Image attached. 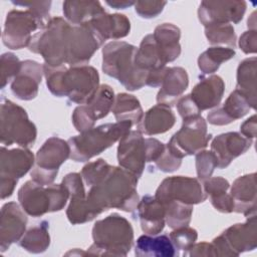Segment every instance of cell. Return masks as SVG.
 <instances>
[{
  "label": "cell",
  "mask_w": 257,
  "mask_h": 257,
  "mask_svg": "<svg viewBox=\"0 0 257 257\" xmlns=\"http://www.w3.org/2000/svg\"><path fill=\"white\" fill-rule=\"evenodd\" d=\"M138 180L121 167L112 166L100 182L90 187L86 198L100 214L111 208L133 212L140 202Z\"/></svg>",
  "instance_id": "obj_1"
},
{
  "label": "cell",
  "mask_w": 257,
  "mask_h": 257,
  "mask_svg": "<svg viewBox=\"0 0 257 257\" xmlns=\"http://www.w3.org/2000/svg\"><path fill=\"white\" fill-rule=\"evenodd\" d=\"M43 75L52 94L66 96L80 105L87 103L99 87L98 71L88 64L68 67L43 64Z\"/></svg>",
  "instance_id": "obj_2"
},
{
  "label": "cell",
  "mask_w": 257,
  "mask_h": 257,
  "mask_svg": "<svg viewBox=\"0 0 257 257\" xmlns=\"http://www.w3.org/2000/svg\"><path fill=\"white\" fill-rule=\"evenodd\" d=\"M137 47L124 41H111L102 48V71L116 78L127 90L134 91L146 85L148 71L135 64Z\"/></svg>",
  "instance_id": "obj_3"
},
{
  "label": "cell",
  "mask_w": 257,
  "mask_h": 257,
  "mask_svg": "<svg viewBox=\"0 0 257 257\" xmlns=\"http://www.w3.org/2000/svg\"><path fill=\"white\" fill-rule=\"evenodd\" d=\"M92 239L87 254L126 256L134 243V229L124 217L112 213L94 223Z\"/></svg>",
  "instance_id": "obj_4"
},
{
  "label": "cell",
  "mask_w": 257,
  "mask_h": 257,
  "mask_svg": "<svg viewBox=\"0 0 257 257\" xmlns=\"http://www.w3.org/2000/svg\"><path fill=\"white\" fill-rule=\"evenodd\" d=\"M133 125L128 120L104 123L69 138L70 159L74 162L89 161L119 141Z\"/></svg>",
  "instance_id": "obj_5"
},
{
  "label": "cell",
  "mask_w": 257,
  "mask_h": 257,
  "mask_svg": "<svg viewBox=\"0 0 257 257\" xmlns=\"http://www.w3.org/2000/svg\"><path fill=\"white\" fill-rule=\"evenodd\" d=\"M70 30L71 25L63 18H50L45 28L32 36L28 48L40 54L44 64L51 67L63 66L67 62Z\"/></svg>",
  "instance_id": "obj_6"
},
{
  "label": "cell",
  "mask_w": 257,
  "mask_h": 257,
  "mask_svg": "<svg viewBox=\"0 0 257 257\" xmlns=\"http://www.w3.org/2000/svg\"><path fill=\"white\" fill-rule=\"evenodd\" d=\"M0 132L1 144L8 147L16 144L27 149L33 146L37 137L36 126L26 110L4 97L1 100Z\"/></svg>",
  "instance_id": "obj_7"
},
{
  "label": "cell",
  "mask_w": 257,
  "mask_h": 257,
  "mask_svg": "<svg viewBox=\"0 0 257 257\" xmlns=\"http://www.w3.org/2000/svg\"><path fill=\"white\" fill-rule=\"evenodd\" d=\"M68 158H70L68 142L57 137L49 138L36 153L35 166L30 172L31 179L42 186L52 184L60 166Z\"/></svg>",
  "instance_id": "obj_8"
},
{
  "label": "cell",
  "mask_w": 257,
  "mask_h": 257,
  "mask_svg": "<svg viewBox=\"0 0 257 257\" xmlns=\"http://www.w3.org/2000/svg\"><path fill=\"white\" fill-rule=\"evenodd\" d=\"M215 256H239L253 251L257 246L256 215L247 217L245 223L234 224L212 241Z\"/></svg>",
  "instance_id": "obj_9"
},
{
  "label": "cell",
  "mask_w": 257,
  "mask_h": 257,
  "mask_svg": "<svg viewBox=\"0 0 257 257\" xmlns=\"http://www.w3.org/2000/svg\"><path fill=\"white\" fill-rule=\"evenodd\" d=\"M212 140V135L208 134L207 122L201 115L183 119L181 128L173 135L166 145L168 149L178 158L196 155L204 150Z\"/></svg>",
  "instance_id": "obj_10"
},
{
  "label": "cell",
  "mask_w": 257,
  "mask_h": 257,
  "mask_svg": "<svg viewBox=\"0 0 257 257\" xmlns=\"http://www.w3.org/2000/svg\"><path fill=\"white\" fill-rule=\"evenodd\" d=\"M46 24L41 22L30 10H11L7 13L2 41L10 49H21L29 46L32 32L44 29Z\"/></svg>",
  "instance_id": "obj_11"
},
{
  "label": "cell",
  "mask_w": 257,
  "mask_h": 257,
  "mask_svg": "<svg viewBox=\"0 0 257 257\" xmlns=\"http://www.w3.org/2000/svg\"><path fill=\"white\" fill-rule=\"evenodd\" d=\"M155 197L162 204L177 201L193 206L208 198L201 181L198 178L186 176H173L164 179L158 187Z\"/></svg>",
  "instance_id": "obj_12"
},
{
  "label": "cell",
  "mask_w": 257,
  "mask_h": 257,
  "mask_svg": "<svg viewBox=\"0 0 257 257\" xmlns=\"http://www.w3.org/2000/svg\"><path fill=\"white\" fill-rule=\"evenodd\" d=\"M103 44L86 25H71L67 62L68 66L86 65L95 51Z\"/></svg>",
  "instance_id": "obj_13"
},
{
  "label": "cell",
  "mask_w": 257,
  "mask_h": 257,
  "mask_svg": "<svg viewBox=\"0 0 257 257\" xmlns=\"http://www.w3.org/2000/svg\"><path fill=\"white\" fill-rule=\"evenodd\" d=\"M245 1H202L198 18L206 27L214 24L239 23L246 11Z\"/></svg>",
  "instance_id": "obj_14"
},
{
  "label": "cell",
  "mask_w": 257,
  "mask_h": 257,
  "mask_svg": "<svg viewBox=\"0 0 257 257\" xmlns=\"http://www.w3.org/2000/svg\"><path fill=\"white\" fill-rule=\"evenodd\" d=\"M117 162L119 167L128 171L138 179L146 166L145 138L140 131H130L118 141Z\"/></svg>",
  "instance_id": "obj_15"
},
{
  "label": "cell",
  "mask_w": 257,
  "mask_h": 257,
  "mask_svg": "<svg viewBox=\"0 0 257 257\" xmlns=\"http://www.w3.org/2000/svg\"><path fill=\"white\" fill-rule=\"evenodd\" d=\"M27 216L24 210L15 202H8L1 209L0 248L5 252L11 244L20 241L25 233Z\"/></svg>",
  "instance_id": "obj_16"
},
{
  "label": "cell",
  "mask_w": 257,
  "mask_h": 257,
  "mask_svg": "<svg viewBox=\"0 0 257 257\" xmlns=\"http://www.w3.org/2000/svg\"><path fill=\"white\" fill-rule=\"evenodd\" d=\"M252 144V140L237 132L221 134L214 138L211 143V151L217 158L218 168L228 167L234 159L246 153Z\"/></svg>",
  "instance_id": "obj_17"
},
{
  "label": "cell",
  "mask_w": 257,
  "mask_h": 257,
  "mask_svg": "<svg viewBox=\"0 0 257 257\" xmlns=\"http://www.w3.org/2000/svg\"><path fill=\"white\" fill-rule=\"evenodd\" d=\"M43 75V65L34 60H24L18 74L12 79L11 91L21 100L34 99L38 94Z\"/></svg>",
  "instance_id": "obj_18"
},
{
  "label": "cell",
  "mask_w": 257,
  "mask_h": 257,
  "mask_svg": "<svg viewBox=\"0 0 257 257\" xmlns=\"http://www.w3.org/2000/svg\"><path fill=\"white\" fill-rule=\"evenodd\" d=\"M18 201L24 212L32 217H40L51 212L52 202L48 186L33 180L27 181L18 191Z\"/></svg>",
  "instance_id": "obj_19"
},
{
  "label": "cell",
  "mask_w": 257,
  "mask_h": 257,
  "mask_svg": "<svg viewBox=\"0 0 257 257\" xmlns=\"http://www.w3.org/2000/svg\"><path fill=\"white\" fill-rule=\"evenodd\" d=\"M35 164L34 155L26 148L7 150L1 148L0 179H12L18 181L32 170Z\"/></svg>",
  "instance_id": "obj_20"
},
{
  "label": "cell",
  "mask_w": 257,
  "mask_h": 257,
  "mask_svg": "<svg viewBox=\"0 0 257 257\" xmlns=\"http://www.w3.org/2000/svg\"><path fill=\"white\" fill-rule=\"evenodd\" d=\"M104 43L107 39H119L128 35L131 22L123 14H108L106 12L92 18L85 23Z\"/></svg>",
  "instance_id": "obj_21"
},
{
  "label": "cell",
  "mask_w": 257,
  "mask_h": 257,
  "mask_svg": "<svg viewBox=\"0 0 257 257\" xmlns=\"http://www.w3.org/2000/svg\"><path fill=\"white\" fill-rule=\"evenodd\" d=\"M230 195L234 200V211L242 213L245 217L256 215V174L237 178L230 191Z\"/></svg>",
  "instance_id": "obj_22"
},
{
  "label": "cell",
  "mask_w": 257,
  "mask_h": 257,
  "mask_svg": "<svg viewBox=\"0 0 257 257\" xmlns=\"http://www.w3.org/2000/svg\"><path fill=\"white\" fill-rule=\"evenodd\" d=\"M250 109L251 106L246 96L235 89L230 93L222 106L208 113L207 119L209 123L214 125H226L242 118Z\"/></svg>",
  "instance_id": "obj_23"
},
{
  "label": "cell",
  "mask_w": 257,
  "mask_h": 257,
  "mask_svg": "<svg viewBox=\"0 0 257 257\" xmlns=\"http://www.w3.org/2000/svg\"><path fill=\"white\" fill-rule=\"evenodd\" d=\"M137 209L144 233L158 235L164 230L166 225L165 207L156 197L144 196L140 200Z\"/></svg>",
  "instance_id": "obj_24"
},
{
  "label": "cell",
  "mask_w": 257,
  "mask_h": 257,
  "mask_svg": "<svg viewBox=\"0 0 257 257\" xmlns=\"http://www.w3.org/2000/svg\"><path fill=\"white\" fill-rule=\"evenodd\" d=\"M189 85V76L183 67H167L161 88L157 94L158 103L169 106L176 104L177 100L185 92Z\"/></svg>",
  "instance_id": "obj_25"
},
{
  "label": "cell",
  "mask_w": 257,
  "mask_h": 257,
  "mask_svg": "<svg viewBox=\"0 0 257 257\" xmlns=\"http://www.w3.org/2000/svg\"><path fill=\"white\" fill-rule=\"evenodd\" d=\"M224 91V80L221 76L213 74L202 78L194 86L190 95L202 111L218 106L222 100Z\"/></svg>",
  "instance_id": "obj_26"
},
{
  "label": "cell",
  "mask_w": 257,
  "mask_h": 257,
  "mask_svg": "<svg viewBox=\"0 0 257 257\" xmlns=\"http://www.w3.org/2000/svg\"><path fill=\"white\" fill-rule=\"evenodd\" d=\"M176 122V116L171 106L158 103L146 111L142 120L137 124L143 135L155 136L170 131Z\"/></svg>",
  "instance_id": "obj_27"
},
{
  "label": "cell",
  "mask_w": 257,
  "mask_h": 257,
  "mask_svg": "<svg viewBox=\"0 0 257 257\" xmlns=\"http://www.w3.org/2000/svg\"><path fill=\"white\" fill-rule=\"evenodd\" d=\"M162 61L167 64L176 60L181 54V30L172 23H163L155 28L153 33Z\"/></svg>",
  "instance_id": "obj_28"
},
{
  "label": "cell",
  "mask_w": 257,
  "mask_h": 257,
  "mask_svg": "<svg viewBox=\"0 0 257 257\" xmlns=\"http://www.w3.org/2000/svg\"><path fill=\"white\" fill-rule=\"evenodd\" d=\"M135 254L145 257H173L177 250L167 235L144 234L136 242Z\"/></svg>",
  "instance_id": "obj_29"
},
{
  "label": "cell",
  "mask_w": 257,
  "mask_h": 257,
  "mask_svg": "<svg viewBox=\"0 0 257 257\" xmlns=\"http://www.w3.org/2000/svg\"><path fill=\"white\" fill-rule=\"evenodd\" d=\"M256 64L255 56L242 60L237 68L236 88L248 99L251 108H256Z\"/></svg>",
  "instance_id": "obj_30"
},
{
  "label": "cell",
  "mask_w": 257,
  "mask_h": 257,
  "mask_svg": "<svg viewBox=\"0 0 257 257\" xmlns=\"http://www.w3.org/2000/svg\"><path fill=\"white\" fill-rule=\"evenodd\" d=\"M65 18L74 25H82L105 12L98 1H65L62 5Z\"/></svg>",
  "instance_id": "obj_31"
},
{
  "label": "cell",
  "mask_w": 257,
  "mask_h": 257,
  "mask_svg": "<svg viewBox=\"0 0 257 257\" xmlns=\"http://www.w3.org/2000/svg\"><path fill=\"white\" fill-rule=\"evenodd\" d=\"M111 112L116 121L128 120L134 125L138 124L144 116V110L140 100L135 95L124 92L115 95Z\"/></svg>",
  "instance_id": "obj_32"
},
{
  "label": "cell",
  "mask_w": 257,
  "mask_h": 257,
  "mask_svg": "<svg viewBox=\"0 0 257 257\" xmlns=\"http://www.w3.org/2000/svg\"><path fill=\"white\" fill-rule=\"evenodd\" d=\"M114 92L108 84H100L92 98L83 105V108L90 119L94 122L105 117L110 111L114 103Z\"/></svg>",
  "instance_id": "obj_33"
},
{
  "label": "cell",
  "mask_w": 257,
  "mask_h": 257,
  "mask_svg": "<svg viewBox=\"0 0 257 257\" xmlns=\"http://www.w3.org/2000/svg\"><path fill=\"white\" fill-rule=\"evenodd\" d=\"M135 64L138 68L148 72L166 67L159 54L153 34L146 35L141 41L135 56Z\"/></svg>",
  "instance_id": "obj_34"
},
{
  "label": "cell",
  "mask_w": 257,
  "mask_h": 257,
  "mask_svg": "<svg viewBox=\"0 0 257 257\" xmlns=\"http://www.w3.org/2000/svg\"><path fill=\"white\" fill-rule=\"evenodd\" d=\"M19 245L26 251L34 254H39L46 251L50 245L48 222L42 221L26 231L20 239Z\"/></svg>",
  "instance_id": "obj_35"
},
{
  "label": "cell",
  "mask_w": 257,
  "mask_h": 257,
  "mask_svg": "<svg viewBox=\"0 0 257 257\" xmlns=\"http://www.w3.org/2000/svg\"><path fill=\"white\" fill-rule=\"evenodd\" d=\"M99 214L100 213L88 202L86 194L70 196V203L66 210V216L72 225L89 222Z\"/></svg>",
  "instance_id": "obj_36"
},
{
  "label": "cell",
  "mask_w": 257,
  "mask_h": 257,
  "mask_svg": "<svg viewBox=\"0 0 257 257\" xmlns=\"http://www.w3.org/2000/svg\"><path fill=\"white\" fill-rule=\"evenodd\" d=\"M234 56L235 50L231 47L212 46L200 54L198 58V66L205 74L214 73L223 62L228 61Z\"/></svg>",
  "instance_id": "obj_37"
},
{
  "label": "cell",
  "mask_w": 257,
  "mask_h": 257,
  "mask_svg": "<svg viewBox=\"0 0 257 257\" xmlns=\"http://www.w3.org/2000/svg\"><path fill=\"white\" fill-rule=\"evenodd\" d=\"M166 213V223L172 229L188 226L193 214V205L171 201L163 204Z\"/></svg>",
  "instance_id": "obj_38"
},
{
  "label": "cell",
  "mask_w": 257,
  "mask_h": 257,
  "mask_svg": "<svg viewBox=\"0 0 257 257\" xmlns=\"http://www.w3.org/2000/svg\"><path fill=\"white\" fill-rule=\"evenodd\" d=\"M205 35L209 43L213 45L226 44L236 46V33L231 24H214L205 27Z\"/></svg>",
  "instance_id": "obj_39"
},
{
  "label": "cell",
  "mask_w": 257,
  "mask_h": 257,
  "mask_svg": "<svg viewBox=\"0 0 257 257\" xmlns=\"http://www.w3.org/2000/svg\"><path fill=\"white\" fill-rule=\"evenodd\" d=\"M111 167L112 166H110L105 160L98 159L94 162L86 164L82 168L80 175L83 179V182L88 187H91L100 182L109 172Z\"/></svg>",
  "instance_id": "obj_40"
},
{
  "label": "cell",
  "mask_w": 257,
  "mask_h": 257,
  "mask_svg": "<svg viewBox=\"0 0 257 257\" xmlns=\"http://www.w3.org/2000/svg\"><path fill=\"white\" fill-rule=\"evenodd\" d=\"M176 250L184 251V254L196 243L198 232L189 226L174 229L169 235Z\"/></svg>",
  "instance_id": "obj_41"
},
{
  "label": "cell",
  "mask_w": 257,
  "mask_h": 257,
  "mask_svg": "<svg viewBox=\"0 0 257 257\" xmlns=\"http://www.w3.org/2000/svg\"><path fill=\"white\" fill-rule=\"evenodd\" d=\"M217 167V158L211 150H202L196 154V171L201 182L209 179Z\"/></svg>",
  "instance_id": "obj_42"
},
{
  "label": "cell",
  "mask_w": 257,
  "mask_h": 257,
  "mask_svg": "<svg viewBox=\"0 0 257 257\" xmlns=\"http://www.w3.org/2000/svg\"><path fill=\"white\" fill-rule=\"evenodd\" d=\"M21 62L22 61H20L19 58L11 52H6L1 55V88H4L11 78H14L18 74L21 67Z\"/></svg>",
  "instance_id": "obj_43"
},
{
  "label": "cell",
  "mask_w": 257,
  "mask_h": 257,
  "mask_svg": "<svg viewBox=\"0 0 257 257\" xmlns=\"http://www.w3.org/2000/svg\"><path fill=\"white\" fill-rule=\"evenodd\" d=\"M14 5L27 7L41 22L47 24L50 20L49 12L51 7V1H12Z\"/></svg>",
  "instance_id": "obj_44"
},
{
  "label": "cell",
  "mask_w": 257,
  "mask_h": 257,
  "mask_svg": "<svg viewBox=\"0 0 257 257\" xmlns=\"http://www.w3.org/2000/svg\"><path fill=\"white\" fill-rule=\"evenodd\" d=\"M166 4H167L166 1H153V0L137 1L135 3V10L141 17L146 19H151L161 14Z\"/></svg>",
  "instance_id": "obj_45"
},
{
  "label": "cell",
  "mask_w": 257,
  "mask_h": 257,
  "mask_svg": "<svg viewBox=\"0 0 257 257\" xmlns=\"http://www.w3.org/2000/svg\"><path fill=\"white\" fill-rule=\"evenodd\" d=\"M202 186L207 197L209 196L210 198L226 193L230 188L229 182L222 177H210L202 182Z\"/></svg>",
  "instance_id": "obj_46"
},
{
  "label": "cell",
  "mask_w": 257,
  "mask_h": 257,
  "mask_svg": "<svg viewBox=\"0 0 257 257\" xmlns=\"http://www.w3.org/2000/svg\"><path fill=\"white\" fill-rule=\"evenodd\" d=\"M182 164V159L176 157L166 146L163 155L159 158L157 162H155L156 167L165 173H172L177 171Z\"/></svg>",
  "instance_id": "obj_47"
},
{
  "label": "cell",
  "mask_w": 257,
  "mask_h": 257,
  "mask_svg": "<svg viewBox=\"0 0 257 257\" xmlns=\"http://www.w3.org/2000/svg\"><path fill=\"white\" fill-rule=\"evenodd\" d=\"M176 106H177L179 114L182 116L183 119L189 118L192 116H196V115H200V113H201V110L199 109V107L197 106V104L195 103V101L193 100V98L191 97L190 94L181 96L177 100Z\"/></svg>",
  "instance_id": "obj_48"
},
{
  "label": "cell",
  "mask_w": 257,
  "mask_h": 257,
  "mask_svg": "<svg viewBox=\"0 0 257 257\" xmlns=\"http://www.w3.org/2000/svg\"><path fill=\"white\" fill-rule=\"evenodd\" d=\"M65 188L68 190L70 196L86 194L83 185V179L78 173H70L67 174L61 182Z\"/></svg>",
  "instance_id": "obj_49"
},
{
  "label": "cell",
  "mask_w": 257,
  "mask_h": 257,
  "mask_svg": "<svg viewBox=\"0 0 257 257\" xmlns=\"http://www.w3.org/2000/svg\"><path fill=\"white\" fill-rule=\"evenodd\" d=\"M146 144V162L155 163L163 155L166 145L154 138L145 139Z\"/></svg>",
  "instance_id": "obj_50"
},
{
  "label": "cell",
  "mask_w": 257,
  "mask_h": 257,
  "mask_svg": "<svg viewBox=\"0 0 257 257\" xmlns=\"http://www.w3.org/2000/svg\"><path fill=\"white\" fill-rule=\"evenodd\" d=\"M213 207L221 213H232L234 211V200L230 194L223 193L210 198Z\"/></svg>",
  "instance_id": "obj_51"
},
{
  "label": "cell",
  "mask_w": 257,
  "mask_h": 257,
  "mask_svg": "<svg viewBox=\"0 0 257 257\" xmlns=\"http://www.w3.org/2000/svg\"><path fill=\"white\" fill-rule=\"evenodd\" d=\"M239 47L245 54L256 53L257 51V32L256 30L245 31L239 38Z\"/></svg>",
  "instance_id": "obj_52"
},
{
  "label": "cell",
  "mask_w": 257,
  "mask_h": 257,
  "mask_svg": "<svg viewBox=\"0 0 257 257\" xmlns=\"http://www.w3.org/2000/svg\"><path fill=\"white\" fill-rule=\"evenodd\" d=\"M188 255L192 257H202V256H215V251L212 243L201 242L195 243L189 250Z\"/></svg>",
  "instance_id": "obj_53"
},
{
  "label": "cell",
  "mask_w": 257,
  "mask_h": 257,
  "mask_svg": "<svg viewBox=\"0 0 257 257\" xmlns=\"http://www.w3.org/2000/svg\"><path fill=\"white\" fill-rule=\"evenodd\" d=\"M256 132H257L256 114H253L240 125V134L247 139L253 140L256 137Z\"/></svg>",
  "instance_id": "obj_54"
},
{
  "label": "cell",
  "mask_w": 257,
  "mask_h": 257,
  "mask_svg": "<svg viewBox=\"0 0 257 257\" xmlns=\"http://www.w3.org/2000/svg\"><path fill=\"white\" fill-rule=\"evenodd\" d=\"M105 3L107 5H109L110 7L114 8V9H125L132 5H135L136 2L134 1H125V0H112V1H105Z\"/></svg>",
  "instance_id": "obj_55"
}]
</instances>
